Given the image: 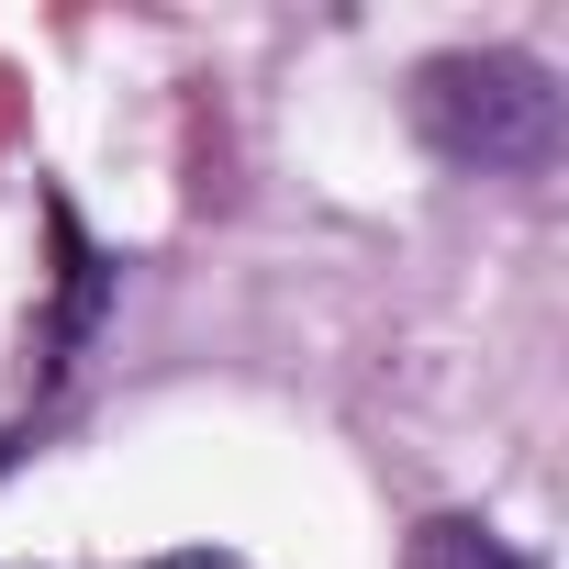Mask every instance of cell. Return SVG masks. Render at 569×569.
I'll use <instances>...</instances> for the list:
<instances>
[{"label": "cell", "instance_id": "obj_1", "mask_svg": "<svg viewBox=\"0 0 569 569\" xmlns=\"http://www.w3.org/2000/svg\"><path fill=\"white\" fill-rule=\"evenodd\" d=\"M413 134L469 179H536L569 146V101H558V68L525 46H447L413 68Z\"/></svg>", "mask_w": 569, "mask_h": 569}, {"label": "cell", "instance_id": "obj_2", "mask_svg": "<svg viewBox=\"0 0 569 569\" xmlns=\"http://www.w3.org/2000/svg\"><path fill=\"white\" fill-rule=\"evenodd\" d=\"M402 569H536V558L513 536H491L480 513H425L413 547H402Z\"/></svg>", "mask_w": 569, "mask_h": 569}]
</instances>
